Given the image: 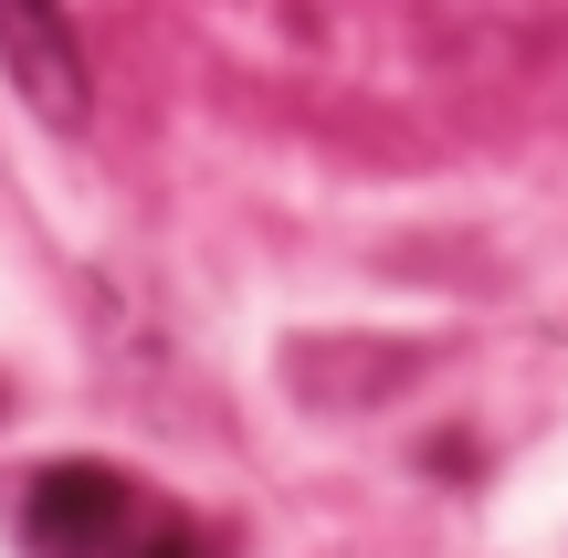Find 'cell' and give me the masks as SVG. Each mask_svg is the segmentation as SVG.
I'll return each mask as SVG.
<instances>
[{
    "label": "cell",
    "mask_w": 568,
    "mask_h": 558,
    "mask_svg": "<svg viewBox=\"0 0 568 558\" xmlns=\"http://www.w3.org/2000/svg\"><path fill=\"white\" fill-rule=\"evenodd\" d=\"M0 74L32 95L42 126H84L95 116V74H84V42L63 0H0Z\"/></svg>",
    "instance_id": "cell-1"
},
{
    "label": "cell",
    "mask_w": 568,
    "mask_h": 558,
    "mask_svg": "<svg viewBox=\"0 0 568 558\" xmlns=\"http://www.w3.org/2000/svg\"><path fill=\"white\" fill-rule=\"evenodd\" d=\"M126 538V485L105 464H53L21 496V548L32 558H105Z\"/></svg>",
    "instance_id": "cell-2"
},
{
    "label": "cell",
    "mask_w": 568,
    "mask_h": 558,
    "mask_svg": "<svg viewBox=\"0 0 568 558\" xmlns=\"http://www.w3.org/2000/svg\"><path fill=\"white\" fill-rule=\"evenodd\" d=\"M138 558H211L201 538H159V548H138Z\"/></svg>",
    "instance_id": "cell-3"
}]
</instances>
